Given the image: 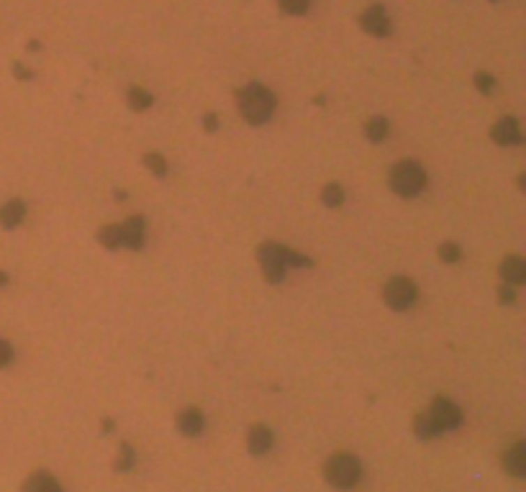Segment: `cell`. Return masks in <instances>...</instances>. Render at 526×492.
<instances>
[{
    "instance_id": "1",
    "label": "cell",
    "mask_w": 526,
    "mask_h": 492,
    "mask_svg": "<svg viewBox=\"0 0 526 492\" xmlns=\"http://www.w3.org/2000/svg\"><path fill=\"white\" fill-rule=\"evenodd\" d=\"M257 259H260V267H262L264 277L270 282H280L285 277L287 267H308V259L301 256L298 252L287 249V246L280 244H262L260 252H257Z\"/></svg>"
},
{
    "instance_id": "3",
    "label": "cell",
    "mask_w": 526,
    "mask_h": 492,
    "mask_svg": "<svg viewBox=\"0 0 526 492\" xmlns=\"http://www.w3.org/2000/svg\"><path fill=\"white\" fill-rule=\"evenodd\" d=\"M426 185V172L421 169L419 162H398L391 172V187L403 198L419 195Z\"/></svg>"
},
{
    "instance_id": "5",
    "label": "cell",
    "mask_w": 526,
    "mask_h": 492,
    "mask_svg": "<svg viewBox=\"0 0 526 492\" xmlns=\"http://www.w3.org/2000/svg\"><path fill=\"white\" fill-rule=\"evenodd\" d=\"M419 298V290L408 277H396L385 285V302L393 310H408Z\"/></svg>"
},
{
    "instance_id": "17",
    "label": "cell",
    "mask_w": 526,
    "mask_h": 492,
    "mask_svg": "<svg viewBox=\"0 0 526 492\" xmlns=\"http://www.w3.org/2000/svg\"><path fill=\"white\" fill-rule=\"evenodd\" d=\"M100 244L105 249H121L123 246V238H121V226H105L100 231Z\"/></svg>"
},
{
    "instance_id": "2",
    "label": "cell",
    "mask_w": 526,
    "mask_h": 492,
    "mask_svg": "<svg viewBox=\"0 0 526 492\" xmlns=\"http://www.w3.org/2000/svg\"><path fill=\"white\" fill-rule=\"evenodd\" d=\"M236 100H239L241 116L249 123H255V126L270 121V116L275 113V95L264 85H260V82H249L247 88L236 95Z\"/></svg>"
},
{
    "instance_id": "9",
    "label": "cell",
    "mask_w": 526,
    "mask_h": 492,
    "mask_svg": "<svg viewBox=\"0 0 526 492\" xmlns=\"http://www.w3.org/2000/svg\"><path fill=\"white\" fill-rule=\"evenodd\" d=\"M503 467H506V472L513 477H521L526 472V446L524 441H518V444H513L506 452V456H503Z\"/></svg>"
},
{
    "instance_id": "16",
    "label": "cell",
    "mask_w": 526,
    "mask_h": 492,
    "mask_svg": "<svg viewBox=\"0 0 526 492\" xmlns=\"http://www.w3.org/2000/svg\"><path fill=\"white\" fill-rule=\"evenodd\" d=\"M414 431H416V436H421V438H434V436H439V433H442V431L437 429V423L431 421L429 413H421L419 418H416Z\"/></svg>"
},
{
    "instance_id": "23",
    "label": "cell",
    "mask_w": 526,
    "mask_h": 492,
    "mask_svg": "<svg viewBox=\"0 0 526 492\" xmlns=\"http://www.w3.org/2000/svg\"><path fill=\"white\" fill-rule=\"evenodd\" d=\"M131 467H134V452H131L128 444H123L121 446V459L116 461V469H119V472H128Z\"/></svg>"
},
{
    "instance_id": "28",
    "label": "cell",
    "mask_w": 526,
    "mask_h": 492,
    "mask_svg": "<svg viewBox=\"0 0 526 492\" xmlns=\"http://www.w3.org/2000/svg\"><path fill=\"white\" fill-rule=\"evenodd\" d=\"M501 298H503V300H506V302H513V290H511V287H503Z\"/></svg>"
},
{
    "instance_id": "13",
    "label": "cell",
    "mask_w": 526,
    "mask_h": 492,
    "mask_svg": "<svg viewBox=\"0 0 526 492\" xmlns=\"http://www.w3.org/2000/svg\"><path fill=\"white\" fill-rule=\"evenodd\" d=\"M24 492H62L59 482L47 472H33L24 484Z\"/></svg>"
},
{
    "instance_id": "4",
    "label": "cell",
    "mask_w": 526,
    "mask_h": 492,
    "mask_svg": "<svg viewBox=\"0 0 526 492\" xmlns=\"http://www.w3.org/2000/svg\"><path fill=\"white\" fill-rule=\"evenodd\" d=\"M324 475H326V479L334 487H342V490H347V487H354V484L359 482V475H362V467H359L357 456H352V454H334L331 459L326 461V469H324Z\"/></svg>"
},
{
    "instance_id": "11",
    "label": "cell",
    "mask_w": 526,
    "mask_h": 492,
    "mask_svg": "<svg viewBox=\"0 0 526 492\" xmlns=\"http://www.w3.org/2000/svg\"><path fill=\"white\" fill-rule=\"evenodd\" d=\"M177 429L185 436H198L200 431H203V413H200L198 408H185L183 413L177 415Z\"/></svg>"
},
{
    "instance_id": "7",
    "label": "cell",
    "mask_w": 526,
    "mask_h": 492,
    "mask_svg": "<svg viewBox=\"0 0 526 492\" xmlns=\"http://www.w3.org/2000/svg\"><path fill=\"white\" fill-rule=\"evenodd\" d=\"M359 26L362 31H367L370 36H388L391 33V21L385 13L383 6H370V8L359 16Z\"/></svg>"
},
{
    "instance_id": "14",
    "label": "cell",
    "mask_w": 526,
    "mask_h": 492,
    "mask_svg": "<svg viewBox=\"0 0 526 492\" xmlns=\"http://www.w3.org/2000/svg\"><path fill=\"white\" fill-rule=\"evenodd\" d=\"M249 452L252 454H267L272 449V431L267 426H255L249 431Z\"/></svg>"
},
{
    "instance_id": "29",
    "label": "cell",
    "mask_w": 526,
    "mask_h": 492,
    "mask_svg": "<svg viewBox=\"0 0 526 492\" xmlns=\"http://www.w3.org/2000/svg\"><path fill=\"white\" fill-rule=\"evenodd\" d=\"M8 285V275L6 272H0V287H6Z\"/></svg>"
},
{
    "instance_id": "10",
    "label": "cell",
    "mask_w": 526,
    "mask_h": 492,
    "mask_svg": "<svg viewBox=\"0 0 526 492\" xmlns=\"http://www.w3.org/2000/svg\"><path fill=\"white\" fill-rule=\"evenodd\" d=\"M121 238H123V246H128V249H142L144 246L142 218H128L126 223H121Z\"/></svg>"
},
{
    "instance_id": "8",
    "label": "cell",
    "mask_w": 526,
    "mask_h": 492,
    "mask_svg": "<svg viewBox=\"0 0 526 492\" xmlns=\"http://www.w3.org/2000/svg\"><path fill=\"white\" fill-rule=\"evenodd\" d=\"M493 139L501 146H516L518 141H521V128H518V121L516 118H503L495 123L493 128Z\"/></svg>"
},
{
    "instance_id": "15",
    "label": "cell",
    "mask_w": 526,
    "mask_h": 492,
    "mask_svg": "<svg viewBox=\"0 0 526 492\" xmlns=\"http://www.w3.org/2000/svg\"><path fill=\"white\" fill-rule=\"evenodd\" d=\"M501 275L506 282H513V285H521L526 277V264L524 259H518V256H509L506 262H503L501 267Z\"/></svg>"
},
{
    "instance_id": "26",
    "label": "cell",
    "mask_w": 526,
    "mask_h": 492,
    "mask_svg": "<svg viewBox=\"0 0 526 492\" xmlns=\"http://www.w3.org/2000/svg\"><path fill=\"white\" fill-rule=\"evenodd\" d=\"M475 82H478V88L486 90V93H488V90H493V77H490V75L478 72V75H475Z\"/></svg>"
},
{
    "instance_id": "24",
    "label": "cell",
    "mask_w": 526,
    "mask_h": 492,
    "mask_svg": "<svg viewBox=\"0 0 526 492\" xmlns=\"http://www.w3.org/2000/svg\"><path fill=\"white\" fill-rule=\"evenodd\" d=\"M439 256H442L444 262H457V259H460V249H457L455 244H444L439 249Z\"/></svg>"
},
{
    "instance_id": "20",
    "label": "cell",
    "mask_w": 526,
    "mask_h": 492,
    "mask_svg": "<svg viewBox=\"0 0 526 492\" xmlns=\"http://www.w3.org/2000/svg\"><path fill=\"white\" fill-rule=\"evenodd\" d=\"M321 200H324L329 208H339V206H342V200H344L342 187H339V185H326L324 192H321Z\"/></svg>"
},
{
    "instance_id": "25",
    "label": "cell",
    "mask_w": 526,
    "mask_h": 492,
    "mask_svg": "<svg viewBox=\"0 0 526 492\" xmlns=\"http://www.w3.org/2000/svg\"><path fill=\"white\" fill-rule=\"evenodd\" d=\"M10 359H13V349H10V344L0 339V367L10 364Z\"/></svg>"
},
{
    "instance_id": "30",
    "label": "cell",
    "mask_w": 526,
    "mask_h": 492,
    "mask_svg": "<svg viewBox=\"0 0 526 492\" xmlns=\"http://www.w3.org/2000/svg\"><path fill=\"white\" fill-rule=\"evenodd\" d=\"M206 126L211 128V131L216 128V118H213V116H208V118H206Z\"/></svg>"
},
{
    "instance_id": "6",
    "label": "cell",
    "mask_w": 526,
    "mask_h": 492,
    "mask_svg": "<svg viewBox=\"0 0 526 492\" xmlns=\"http://www.w3.org/2000/svg\"><path fill=\"white\" fill-rule=\"evenodd\" d=\"M426 413L431 415V421L437 423L439 431H452L463 423V410L449 397H437Z\"/></svg>"
},
{
    "instance_id": "22",
    "label": "cell",
    "mask_w": 526,
    "mask_h": 492,
    "mask_svg": "<svg viewBox=\"0 0 526 492\" xmlns=\"http://www.w3.org/2000/svg\"><path fill=\"white\" fill-rule=\"evenodd\" d=\"M144 162H146V167L152 169L154 175H165V172H167V164H165V157H162V154H146Z\"/></svg>"
},
{
    "instance_id": "18",
    "label": "cell",
    "mask_w": 526,
    "mask_h": 492,
    "mask_svg": "<svg viewBox=\"0 0 526 492\" xmlns=\"http://www.w3.org/2000/svg\"><path fill=\"white\" fill-rule=\"evenodd\" d=\"M365 134L370 141H383L385 136H388V121L385 118H373L370 123H367Z\"/></svg>"
},
{
    "instance_id": "21",
    "label": "cell",
    "mask_w": 526,
    "mask_h": 492,
    "mask_svg": "<svg viewBox=\"0 0 526 492\" xmlns=\"http://www.w3.org/2000/svg\"><path fill=\"white\" fill-rule=\"evenodd\" d=\"M278 6L290 16H303L308 6H311V0H278Z\"/></svg>"
},
{
    "instance_id": "12",
    "label": "cell",
    "mask_w": 526,
    "mask_h": 492,
    "mask_svg": "<svg viewBox=\"0 0 526 492\" xmlns=\"http://www.w3.org/2000/svg\"><path fill=\"white\" fill-rule=\"evenodd\" d=\"M26 218V206L21 200H10L0 208V226L3 229H16L18 223Z\"/></svg>"
},
{
    "instance_id": "27",
    "label": "cell",
    "mask_w": 526,
    "mask_h": 492,
    "mask_svg": "<svg viewBox=\"0 0 526 492\" xmlns=\"http://www.w3.org/2000/svg\"><path fill=\"white\" fill-rule=\"evenodd\" d=\"M13 72H16V77H21V79H29V77H31V72L24 70L21 64H13Z\"/></svg>"
},
{
    "instance_id": "19",
    "label": "cell",
    "mask_w": 526,
    "mask_h": 492,
    "mask_svg": "<svg viewBox=\"0 0 526 492\" xmlns=\"http://www.w3.org/2000/svg\"><path fill=\"white\" fill-rule=\"evenodd\" d=\"M128 103H131V108H136V111H144V108H149V105L154 103V98L149 95L146 90L134 88L131 93H128Z\"/></svg>"
}]
</instances>
